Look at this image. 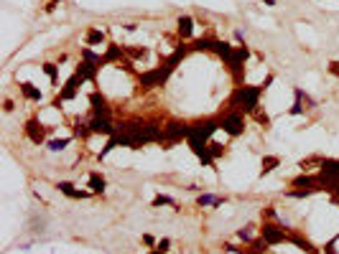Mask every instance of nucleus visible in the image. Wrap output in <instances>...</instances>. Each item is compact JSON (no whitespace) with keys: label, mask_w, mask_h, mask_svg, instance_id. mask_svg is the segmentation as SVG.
I'll list each match as a JSON object with an SVG mask.
<instances>
[{"label":"nucleus","mask_w":339,"mask_h":254,"mask_svg":"<svg viewBox=\"0 0 339 254\" xmlns=\"http://www.w3.org/2000/svg\"><path fill=\"white\" fill-rule=\"evenodd\" d=\"M263 87L260 84H240L232 89L230 99H227V107L230 110H237L242 115H253L258 107H260V97H263Z\"/></svg>","instance_id":"f257e3e1"},{"label":"nucleus","mask_w":339,"mask_h":254,"mask_svg":"<svg viewBox=\"0 0 339 254\" xmlns=\"http://www.w3.org/2000/svg\"><path fill=\"white\" fill-rule=\"evenodd\" d=\"M51 132H54V127L41 125L39 117H31V120L23 125V135H26L34 145H44V142H46V135H51Z\"/></svg>","instance_id":"0eeeda50"},{"label":"nucleus","mask_w":339,"mask_h":254,"mask_svg":"<svg viewBox=\"0 0 339 254\" xmlns=\"http://www.w3.org/2000/svg\"><path fill=\"white\" fill-rule=\"evenodd\" d=\"M303 112H306V107H303V102H301V99H296V102L291 104V110H288V115H291V117H301Z\"/></svg>","instance_id":"58836bf2"},{"label":"nucleus","mask_w":339,"mask_h":254,"mask_svg":"<svg viewBox=\"0 0 339 254\" xmlns=\"http://www.w3.org/2000/svg\"><path fill=\"white\" fill-rule=\"evenodd\" d=\"M263 6H268V8H273V6H275V0H263Z\"/></svg>","instance_id":"8fccbe9b"},{"label":"nucleus","mask_w":339,"mask_h":254,"mask_svg":"<svg viewBox=\"0 0 339 254\" xmlns=\"http://www.w3.org/2000/svg\"><path fill=\"white\" fill-rule=\"evenodd\" d=\"M105 31L102 28H87V33H84V44L87 46H100V44H105Z\"/></svg>","instance_id":"5701e85b"},{"label":"nucleus","mask_w":339,"mask_h":254,"mask_svg":"<svg viewBox=\"0 0 339 254\" xmlns=\"http://www.w3.org/2000/svg\"><path fill=\"white\" fill-rule=\"evenodd\" d=\"M56 11V3H51V0H49V3H46V13H54Z\"/></svg>","instance_id":"09e8293b"},{"label":"nucleus","mask_w":339,"mask_h":254,"mask_svg":"<svg viewBox=\"0 0 339 254\" xmlns=\"http://www.w3.org/2000/svg\"><path fill=\"white\" fill-rule=\"evenodd\" d=\"M273 82H275V77H273V74H268V77L263 79V84H260V87H263V89H268V87H270Z\"/></svg>","instance_id":"49530a36"},{"label":"nucleus","mask_w":339,"mask_h":254,"mask_svg":"<svg viewBox=\"0 0 339 254\" xmlns=\"http://www.w3.org/2000/svg\"><path fill=\"white\" fill-rule=\"evenodd\" d=\"M72 140H74V137H56V140H49V142H46V148H49V150H54V153H59V150L69 148V145H72Z\"/></svg>","instance_id":"c756f323"},{"label":"nucleus","mask_w":339,"mask_h":254,"mask_svg":"<svg viewBox=\"0 0 339 254\" xmlns=\"http://www.w3.org/2000/svg\"><path fill=\"white\" fill-rule=\"evenodd\" d=\"M41 69H44V74L49 77V82H51V84H59V64L46 61V64H41Z\"/></svg>","instance_id":"cd10ccee"},{"label":"nucleus","mask_w":339,"mask_h":254,"mask_svg":"<svg viewBox=\"0 0 339 254\" xmlns=\"http://www.w3.org/2000/svg\"><path fill=\"white\" fill-rule=\"evenodd\" d=\"M232 49H235V46H230L227 41H220V39H217V41H214L212 54H214V56H220V59L227 64V61H230V56H232Z\"/></svg>","instance_id":"b1692460"},{"label":"nucleus","mask_w":339,"mask_h":254,"mask_svg":"<svg viewBox=\"0 0 339 254\" xmlns=\"http://www.w3.org/2000/svg\"><path fill=\"white\" fill-rule=\"evenodd\" d=\"M6 112H13L16 110V104H13V99H6V107H3Z\"/></svg>","instance_id":"de8ad7c7"},{"label":"nucleus","mask_w":339,"mask_h":254,"mask_svg":"<svg viewBox=\"0 0 339 254\" xmlns=\"http://www.w3.org/2000/svg\"><path fill=\"white\" fill-rule=\"evenodd\" d=\"M288 229H291V226H286V224H281V221H263L258 231H260V236H263L270 246H278V244L288 241Z\"/></svg>","instance_id":"39448f33"},{"label":"nucleus","mask_w":339,"mask_h":254,"mask_svg":"<svg viewBox=\"0 0 339 254\" xmlns=\"http://www.w3.org/2000/svg\"><path fill=\"white\" fill-rule=\"evenodd\" d=\"M150 206H153V208H158V206H176V201H174L171 196H166V193H158V196L150 201Z\"/></svg>","instance_id":"f704fd0d"},{"label":"nucleus","mask_w":339,"mask_h":254,"mask_svg":"<svg viewBox=\"0 0 339 254\" xmlns=\"http://www.w3.org/2000/svg\"><path fill=\"white\" fill-rule=\"evenodd\" d=\"M125 61V49L120 44H107L105 54H102V66L107 64H122Z\"/></svg>","instance_id":"f8f14e48"},{"label":"nucleus","mask_w":339,"mask_h":254,"mask_svg":"<svg viewBox=\"0 0 339 254\" xmlns=\"http://www.w3.org/2000/svg\"><path fill=\"white\" fill-rule=\"evenodd\" d=\"M232 36H235V41H237V44H245V31L235 28V33H232Z\"/></svg>","instance_id":"c03bdc74"},{"label":"nucleus","mask_w":339,"mask_h":254,"mask_svg":"<svg viewBox=\"0 0 339 254\" xmlns=\"http://www.w3.org/2000/svg\"><path fill=\"white\" fill-rule=\"evenodd\" d=\"M217 130H222V127H220V117H217V115H212V117L194 120V122H192V130H189V135H194V137H202L204 142H209V140H212V135H214Z\"/></svg>","instance_id":"423d86ee"},{"label":"nucleus","mask_w":339,"mask_h":254,"mask_svg":"<svg viewBox=\"0 0 339 254\" xmlns=\"http://www.w3.org/2000/svg\"><path fill=\"white\" fill-rule=\"evenodd\" d=\"M125 49V56H130V61H140V59H145L148 56V49L145 46H122Z\"/></svg>","instance_id":"bb28decb"},{"label":"nucleus","mask_w":339,"mask_h":254,"mask_svg":"<svg viewBox=\"0 0 339 254\" xmlns=\"http://www.w3.org/2000/svg\"><path fill=\"white\" fill-rule=\"evenodd\" d=\"M207 148H209V155H212L214 160L225 158V153H227V145H222V142H214V140H209V142H207Z\"/></svg>","instance_id":"7c9ffc66"},{"label":"nucleus","mask_w":339,"mask_h":254,"mask_svg":"<svg viewBox=\"0 0 339 254\" xmlns=\"http://www.w3.org/2000/svg\"><path fill=\"white\" fill-rule=\"evenodd\" d=\"M222 203H225V198L212 196V193H199L197 196V206H222Z\"/></svg>","instance_id":"a878e982"},{"label":"nucleus","mask_w":339,"mask_h":254,"mask_svg":"<svg viewBox=\"0 0 339 254\" xmlns=\"http://www.w3.org/2000/svg\"><path fill=\"white\" fill-rule=\"evenodd\" d=\"M174 71H176V69H174L171 64L161 61L158 66H153V69H148V71H140L135 79H138L140 89H156V87H163L168 79H171Z\"/></svg>","instance_id":"f03ea898"},{"label":"nucleus","mask_w":339,"mask_h":254,"mask_svg":"<svg viewBox=\"0 0 339 254\" xmlns=\"http://www.w3.org/2000/svg\"><path fill=\"white\" fill-rule=\"evenodd\" d=\"M89 127L95 135H105V137H115L117 135V127H115V120L112 117H97L92 115L89 117Z\"/></svg>","instance_id":"6e6552de"},{"label":"nucleus","mask_w":339,"mask_h":254,"mask_svg":"<svg viewBox=\"0 0 339 254\" xmlns=\"http://www.w3.org/2000/svg\"><path fill=\"white\" fill-rule=\"evenodd\" d=\"M329 74H331V77H339V61H331V64H329Z\"/></svg>","instance_id":"a18cd8bd"},{"label":"nucleus","mask_w":339,"mask_h":254,"mask_svg":"<svg viewBox=\"0 0 339 254\" xmlns=\"http://www.w3.org/2000/svg\"><path fill=\"white\" fill-rule=\"evenodd\" d=\"M176 33H179L181 41H194V18L192 16H179Z\"/></svg>","instance_id":"4468645a"},{"label":"nucleus","mask_w":339,"mask_h":254,"mask_svg":"<svg viewBox=\"0 0 339 254\" xmlns=\"http://www.w3.org/2000/svg\"><path fill=\"white\" fill-rule=\"evenodd\" d=\"M291 188H311V191H321V178L319 173H298L296 178H291Z\"/></svg>","instance_id":"9d476101"},{"label":"nucleus","mask_w":339,"mask_h":254,"mask_svg":"<svg viewBox=\"0 0 339 254\" xmlns=\"http://www.w3.org/2000/svg\"><path fill=\"white\" fill-rule=\"evenodd\" d=\"M87 183H89V191H92L95 196H102V193H105V188H107L105 175H102V173H97V170H92V173H89Z\"/></svg>","instance_id":"6ab92c4d"},{"label":"nucleus","mask_w":339,"mask_h":254,"mask_svg":"<svg viewBox=\"0 0 339 254\" xmlns=\"http://www.w3.org/2000/svg\"><path fill=\"white\" fill-rule=\"evenodd\" d=\"M51 3H61V0H51Z\"/></svg>","instance_id":"603ef678"},{"label":"nucleus","mask_w":339,"mask_h":254,"mask_svg":"<svg viewBox=\"0 0 339 254\" xmlns=\"http://www.w3.org/2000/svg\"><path fill=\"white\" fill-rule=\"evenodd\" d=\"M148 254H163V251H158V249H150V251H148Z\"/></svg>","instance_id":"3c124183"},{"label":"nucleus","mask_w":339,"mask_h":254,"mask_svg":"<svg viewBox=\"0 0 339 254\" xmlns=\"http://www.w3.org/2000/svg\"><path fill=\"white\" fill-rule=\"evenodd\" d=\"M18 89H21V94H23L28 102H41V99H44L41 89H39L36 84H31V82H21V84H18Z\"/></svg>","instance_id":"aec40b11"},{"label":"nucleus","mask_w":339,"mask_h":254,"mask_svg":"<svg viewBox=\"0 0 339 254\" xmlns=\"http://www.w3.org/2000/svg\"><path fill=\"white\" fill-rule=\"evenodd\" d=\"M253 231H255V224H248L245 229H237V234H235V236H237L242 244H250V241L255 239V236H253Z\"/></svg>","instance_id":"2f4dec72"},{"label":"nucleus","mask_w":339,"mask_h":254,"mask_svg":"<svg viewBox=\"0 0 339 254\" xmlns=\"http://www.w3.org/2000/svg\"><path fill=\"white\" fill-rule=\"evenodd\" d=\"M278 165H281V158L278 155H263V160H260V175L273 173Z\"/></svg>","instance_id":"393cba45"},{"label":"nucleus","mask_w":339,"mask_h":254,"mask_svg":"<svg viewBox=\"0 0 339 254\" xmlns=\"http://www.w3.org/2000/svg\"><path fill=\"white\" fill-rule=\"evenodd\" d=\"M217 117H220V127H222L230 137H240V135L245 132V115H242V112L225 107V112H220Z\"/></svg>","instance_id":"20e7f679"},{"label":"nucleus","mask_w":339,"mask_h":254,"mask_svg":"<svg viewBox=\"0 0 339 254\" xmlns=\"http://www.w3.org/2000/svg\"><path fill=\"white\" fill-rule=\"evenodd\" d=\"M56 188L64 193V196H69V198H79V201H84V198H89V196H95L92 191H79L74 183H69V180H59L56 183Z\"/></svg>","instance_id":"dca6fc26"},{"label":"nucleus","mask_w":339,"mask_h":254,"mask_svg":"<svg viewBox=\"0 0 339 254\" xmlns=\"http://www.w3.org/2000/svg\"><path fill=\"white\" fill-rule=\"evenodd\" d=\"M336 241H339V234H336V236H331V239L326 241V246H324V254H339V251H336Z\"/></svg>","instance_id":"a19ab883"},{"label":"nucleus","mask_w":339,"mask_h":254,"mask_svg":"<svg viewBox=\"0 0 339 254\" xmlns=\"http://www.w3.org/2000/svg\"><path fill=\"white\" fill-rule=\"evenodd\" d=\"M321 178H331V180H339V160H331V158H324L321 160V168L316 170Z\"/></svg>","instance_id":"a211bd4d"},{"label":"nucleus","mask_w":339,"mask_h":254,"mask_svg":"<svg viewBox=\"0 0 339 254\" xmlns=\"http://www.w3.org/2000/svg\"><path fill=\"white\" fill-rule=\"evenodd\" d=\"M156 249H158V251H163V254H168V249H171V239H168V236H163V239H158V244H156Z\"/></svg>","instance_id":"79ce46f5"},{"label":"nucleus","mask_w":339,"mask_h":254,"mask_svg":"<svg viewBox=\"0 0 339 254\" xmlns=\"http://www.w3.org/2000/svg\"><path fill=\"white\" fill-rule=\"evenodd\" d=\"M74 74H79L84 82H95V79H97V74H100V66H97V64H92V61H84V59H82V61L77 64Z\"/></svg>","instance_id":"f3484780"},{"label":"nucleus","mask_w":339,"mask_h":254,"mask_svg":"<svg viewBox=\"0 0 339 254\" xmlns=\"http://www.w3.org/2000/svg\"><path fill=\"white\" fill-rule=\"evenodd\" d=\"M189 130H192V122H187V120H168V122H163V142L161 145L168 150L171 145L187 140Z\"/></svg>","instance_id":"7ed1b4c3"},{"label":"nucleus","mask_w":339,"mask_h":254,"mask_svg":"<svg viewBox=\"0 0 339 254\" xmlns=\"http://www.w3.org/2000/svg\"><path fill=\"white\" fill-rule=\"evenodd\" d=\"M288 241H291V244H296V246H298L301 251H306V254H319V249H316V246H314V244H311V241H309V239H306L298 229H288Z\"/></svg>","instance_id":"ddd939ff"},{"label":"nucleus","mask_w":339,"mask_h":254,"mask_svg":"<svg viewBox=\"0 0 339 254\" xmlns=\"http://www.w3.org/2000/svg\"><path fill=\"white\" fill-rule=\"evenodd\" d=\"M115 148H117V137H110V140H107V145H105V148L97 153V158H100V160H105V158H107V155H110Z\"/></svg>","instance_id":"4c0bfd02"},{"label":"nucleus","mask_w":339,"mask_h":254,"mask_svg":"<svg viewBox=\"0 0 339 254\" xmlns=\"http://www.w3.org/2000/svg\"><path fill=\"white\" fill-rule=\"evenodd\" d=\"M293 97H296V99H301V102L306 104V110L316 107V102H314V99H311V97H309V94H306V92H303L301 87H296V89H293Z\"/></svg>","instance_id":"c9c22d12"},{"label":"nucleus","mask_w":339,"mask_h":254,"mask_svg":"<svg viewBox=\"0 0 339 254\" xmlns=\"http://www.w3.org/2000/svg\"><path fill=\"white\" fill-rule=\"evenodd\" d=\"M316 191H311V188H291V191H286V198H309Z\"/></svg>","instance_id":"72a5a7b5"},{"label":"nucleus","mask_w":339,"mask_h":254,"mask_svg":"<svg viewBox=\"0 0 339 254\" xmlns=\"http://www.w3.org/2000/svg\"><path fill=\"white\" fill-rule=\"evenodd\" d=\"M214 41H217V36H202V39H194L192 44H189V51H212L214 49Z\"/></svg>","instance_id":"412c9836"},{"label":"nucleus","mask_w":339,"mask_h":254,"mask_svg":"<svg viewBox=\"0 0 339 254\" xmlns=\"http://www.w3.org/2000/svg\"><path fill=\"white\" fill-rule=\"evenodd\" d=\"M263 221H278L275 206H265V208H263Z\"/></svg>","instance_id":"ea45409f"},{"label":"nucleus","mask_w":339,"mask_h":254,"mask_svg":"<svg viewBox=\"0 0 339 254\" xmlns=\"http://www.w3.org/2000/svg\"><path fill=\"white\" fill-rule=\"evenodd\" d=\"M82 59H84V61H92V64H97V66L102 69V56H100V54H95L89 46H84V49H82Z\"/></svg>","instance_id":"473e14b6"},{"label":"nucleus","mask_w":339,"mask_h":254,"mask_svg":"<svg viewBox=\"0 0 339 254\" xmlns=\"http://www.w3.org/2000/svg\"><path fill=\"white\" fill-rule=\"evenodd\" d=\"M89 107H92V115H97V117H112L110 102H107V97H105L100 89H95V92L89 94Z\"/></svg>","instance_id":"1a4fd4ad"},{"label":"nucleus","mask_w":339,"mask_h":254,"mask_svg":"<svg viewBox=\"0 0 339 254\" xmlns=\"http://www.w3.org/2000/svg\"><path fill=\"white\" fill-rule=\"evenodd\" d=\"M253 117H255V122H258V125H263V127H270V115H268L265 110H260V107H258V110L253 112Z\"/></svg>","instance_id":"e433bc0d"},{"label":"nucleus","mask_w":339,"mask_h":254,"mask_svg":"<svg viewBox=\"0 0 339 254\" xmlns=\"http://www.w3.org/2000/svg\"><path fill=\"white\" fill-rule=\"evenodd\" d=\"M321 160H324L321 155H309V158H303V160L298 163V168H301V173H306L309 168H316V170H319V168H321Z\"/></svg>","instance_id":"c85d7f7f"},{"label":"nucleus","mask_w":339,"mask_h":254,"mask_svg":"<svg viewBox=\"0 0 339 254\" xmlns=\"http://www.w3.org/2000/svg\"><path fill=\"white\" fill-rule=\"evenodd\" d=\"M95 132H92V127H89V120H84V117H74L72 120V137H77V140H87V137H92Z\"/></svg>","instance_id":"2eb2a0df"},{"label":"nucleus","mask_w":339,"mask_h":254,"mask_svg":"<svg viewBox=\"0 0 339 254\" xmlns=\"http://www.w3.org/2000/svg\"><path fill=\"white\" fill-rule=\"evenodd\" d=\"M82 82H84V79H82L79 74H72V77L64 82V87H61V92H59V99H61V102H72V99H77Z\"/></svg>","instance_id":"9b49d317"},{"label":"nucleus","mask_w":339,"mask_h":254,"mask_svg":"<svg viewBox=\"0 0 339 254\" xmlns=\"http://www.w3.org/2000/svg\"><path fill=\"white\" fill-rule=\"evenodd\" d=\"M143 244H145V246H150V249H156V244H158V241H156V236H150V234H143Z\"/></svg>","instance_id":"37998d69"},{"label":"nucleus","mask_w":339,"mask_h":254,"mask_svg":"<svg viewBox=\"0 0 339 254\" xmlns=\"http://www.w3.org/2000/svg\"><path fill=\"white\" fill-rule=\"evenodd\" d=\"M268 249H270V244H268V241H265L260 234H258V236H255L250 244H245V254H265Z\"/></svg>","instance_id":"4be33fe9"}]
</instances>
